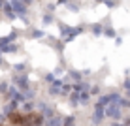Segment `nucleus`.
<instances>
[{
  "label": "nucleus",
  "mask_w": 130,
  "mask_h": 126,
  "mask_svg": "<svg viewBox=\"0 0 130 126\" xmlns=\"http://www.w3.org/2000/svg\"><path fill=\"white\" fill-rule=\"evenodd\" d=\"M23 126H42V115L40 113H28L23 117Z\"/></svg>",
  "instance_id": "f257e3e1"
},
{
  "label": "nucleus",
  "mask_w": 130,
  "mask_h": 126,
  "mask_svg": "<svg viewBox=\"0 0 130 126\" xmlns=\"http://www.w3.org/2000/svg\"><path fill=\"white\" fill-rule=\"evenodd\" d=\"M25 2H30V0H25Z\"/></svg>",
  "instance_id": "f03ea898"
}]
</instances>
